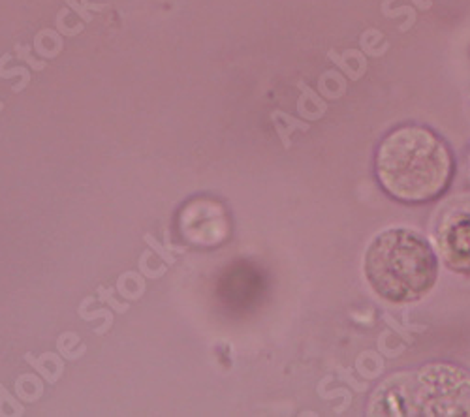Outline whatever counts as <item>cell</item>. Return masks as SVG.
I'll return each instance as SVG.
<instances>
[{"label":"cell","instance_id":"cell-14","mask_svg":"<svg viewBox=\"0 0 470 417\" xmlns=\"http://www.w3.org/2000/svg\"><path fill=\"white\" fill-rule=\"evenodd\" d=\"M0 404H8L10 408H12V416L18 417V416H23L25 413V408L23 404L19 402L15 397H13L12 393H8V389L0 383Z\"/></svg>","mask_w":470,"mask_h":417},{"label":"cell","instance_id":"cell-10","mask_svg":"<svg viewBox=\"0 0 470 417\" xmlns=\"http://www.w3.org/2000/svg\"><path fill=\"white\" fill-rule=\"evenodd\" d=\"M143 241L147 242L149 248H151V250H153V252L156 254V256H159L162 261H164V264L173 265L177 261L175 256H173V252H170V250H168V248H166L162 242L156 241V239H154V235H151V233H145V235H143Z\"/></svg>","mask_w":470,"mask_h":417},{"label":"cell","instance_id":"cell-4","mask_svg":"<svg viewBox=\"0 0 470 417\" xmlns=\"http://www.w3.org/2000/svg\"><path fill=\"white\" fill-rule=\"evenodd\" d=\"M436 242L444 264L455 273H470V211H457L438 226Z\"/></svg>","mask_w":470,"mask_h":417},{"label":"cell","instance_id":"cell-13","mask_svg":"<svg viewBox=\"0 0 470 417\" xmlns=\"http://www.w3.org/2000/svg\"><path fill=\"white\" fill-rule=\"evenodd\" d=\"M68 4H70L74 10H76V13L79 15V18H83L85 21H93V13L88 12V10H94V12H102V10H106V6H102V4H88L87 0H83V4H79V2H76V0H66Z\"/></svg>","mask_w":470,"mask_h":417},{"label":"cell","instance_id":"cell-9","mask_svg":"<svg viewBox=\"0 0 470 417\" xmlns=\"http://www.w3.org/2000/svg\"><path fill=\"white\" fill-rule=\"evenodd\" d=\"M77 314H79V317H81V320H85V322H93V320L104 317V325H102V327H98V329H94V333H96L98 336L106 335L107 331L112 329L113 314H112V310H107V308H100V310L88 312L87 310V303H85V299H83V303L79 305V308H77Z\"/></svg>","mask_w":470,"mask_h":417},{"label":"cell","instance_id":"cell-11","mask_svg":"<svg viewBox=\"0 0 470 417\" xmlns=\"http://www.w3.org/2000/svg\"><path fill=\"white\" fill-rule=\"evenodd\" d=\"M151 254H153V250H145V252L141 254L140 261H137V267H140V273L143 276H147V278H160V276L166 275L168 264L160 265L156 269H151V267H149V258H151Z\"/></svg>","mask_w":470,"mask_h":417},{"label":"cell","instance_id":"cell-8","mask_svg":"<svg viewBox=\"0 0 470 417\" xmlns=\"http://www.w3.org/2000/svg\"><path fill=\"white\" fill-rule=\"evenodd\" d=\"M77 344H79V335L77 333H72V331L62 333L57 339V352L65 357V361H76V359H79L87 352V346H83V344L77 350H74Z\"/></svg>","mask_w":470,"mask_h":417},{"label":"cell","instance_id":"cell-6","mask_svg":"<svg viewBox=\"0 0 470 417\" xmlns=\"http://www.w3.org/2000/svg\"><path fill=\"white\" fill-rule=\"evenodd\" d=\"M145 280L141 273L126 271L117 278V292L124 301H140L145 294Z\"/></svg>","mask_w":470,"mask_h":417},{"label":"cell","instance_id":"cell-2","mask_svg":"<svg viewBox=\"0 0 470 417\" xmlns=\"http://www.w3.org/2000/svg\"><path fill=\"white\" fill-rule=\"evenodd\" d=\"M369 416L470 417V372L429 363L384 380L369 400Z\"/></svg>","mask_w":470,"mask_h":417},{"label":"cell","instance_id":"cell-3","mask_svg":"<svg viewBox=\"0 0 470 417\" xmlns=\"http://www.w3.org/2000/svg\"><path fill=\"white\" fill-rule=\"evenodd\" d=\"M367 282L378 297L395 305L423 299L438 278V256L419 233L391 228L370 241L363 258Z\"/></svg>","mask_w":470,"mask_h":417},{"label":"cell","instance_id":"cell-1","mask_svg":"<svg viewBox=\"0 0 470 417\" xmlns=\"http://www.w3.org/2000/svg\"><path fill=\"white\" fill-rule=\"evenodd\" d=\"M375 175L391 200L422 205L438 200L450 189L455 160L436 132L405 124L391 130L376 149Z\"/></svg>","mask_w":470,"mask_h":417},{"label":"cell","instance_id":"cell-16","mask_svg":"<svg viewBox=\"0 0 470 417\" xmlns=\"http://www.w3.org/2000/svg\"><path fill=\"white\" fill-rule=\"evenodd\" d=\"M164 247L173 254H184V252H187V247H177V245H173V242H171L170 229H164Z\"/></svg>","mask_w":470,"mask_h":417},{"label":"cell","instance_id":"cell-12","mask_svg":"<svg viewBox=\"0 0 470 417\" xmlns=\"http://www.w3.org/2000/svg\"><path fill=\"white\" fill-rule=\"evenodd\" d=\"M113 292H115L113 288L100 286V288H98V299H100V303H106V305L112 306L113 310L119 312V314H124V312L130 308V305L128 303H119V301L113 297Z\"/></svg>","mask_w":470,"mask_h":417},{"label":"cell","instance_id":"cell-15","mask_svg":"<svg viewBox=\"0 0 470 417\" xmlns=\"http://www.w3.org/2000/svg\"><path fill=\"white\" fill-rule=\"evenodd\" d=\"M15 51H18V57L21 60H25V62H29L30 66H34V70H43L46 68V62H40V60H34L32 57H30V48H27V46H18L15 48Z\"/></svg>","mask_w":470,"mask_h":417},{"label":"cell","instance_id":"cell-7","mask_svg":"<svg viewBox=\"0 0 470 417\" xmlns=\"http://www.w3.org/2000/svg\"><path fill=\"white\" fill-rule=\"evenodd\" d=\"M15 395L23 402H36L43 395V382L36 374H23L15 380Z\"/></svg>","mask_w":470,"mask_h":417},{"label":"cell","instance_id":"cell-5","mask_svg":"<svg viewBox=\"0 0 470 417\" xmlns=\"http://www.w3.org/2000/svg\"><path fill=\"white\" fill-rule=\"evenodd\" d=\"M25 361L49 383H57L65 374V357L60 353L46 352L41 353L40 357H34L32 353H25Z\"/></svg>","mask_w":470,"mask_h":417}]
</instances>
